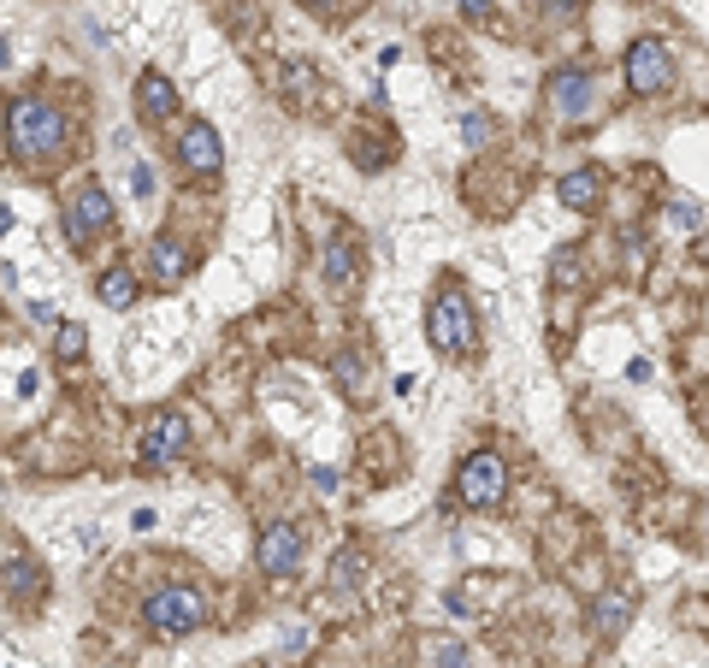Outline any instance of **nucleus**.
Instances as JSON below:
<instances>
[{
    "label": "nucleus",
    "instance_id": "1",
    "mask_svg": "<svg viewBox=\"0 0 709 668\" xmlns=\"http://www.w3.org/2000/svg\"><path fill=\"white\" fill-rule=\"evenodd\" d=\"M65 136H71V119H65L60 107L36 101V95H18V101L6 107V142H12V154H24V160L60 154Z\"/></svg>",
    "mask_w": 709,
    "mask_h": 668
},
{
    "label": "nucleus",
    "instance_id": "2",
    "mask_svg": "<svg viewBox=\"0 0 709 668\" xmlns=\"http://www.w3.org/2000/svg\"><path fill=\"white\" fill-rule=\"evenodd\" d=\"M426 337L444 349V355H467L473 343H479V326H473V308H467V296L444 284L438 296H432V308H426Z\"/></svg>",
    "mask_w": 709,
    "mask_h": 668
},
{
    "label": "nucleus",
    "instance_id": "3",
    "mask_svg": "<svg viewBox=\"0 0 709 668\" xmlns=\"http://www.w3.org/2000/svg\"><path fill=\"white\" fill-rule=\"evenodd\" d=\"M142 621L154 633H166V639H184V633H195L207 621V598L190 592V586H166V592H154V598L142 603Z\"/></svg>",
    "mask_w": 709,
    "mask_h": 668
},
{
    "label": "nucleus",
    "instance_id": "4",
    "mask_svg": "<svg viewBox=\"0 0 709 668\" xmlns=\"http://www.w3.org/2000/svg\"><path fill=\"white\" fill-rule=\"evenodd\" d=\"M503 491H509V468H503V456H497V450H479V456H467V462H461L455 497H461L467 509H491Z\"/></svg>",
    "mask_w": 709,
    "mask_h": 668
},
{
    "label": "nucleus",
    "instance_id": "5",
    "mask_svg": "<svg viewBox=\"0 0 709 668\" xmlns=\"http://www.w3.org/2000/svg\"><path fill=\"white\" fill-rule=\"evenodd\" d=\"M113 225V196L101 190V184H83L71 207H65V237L77 243V249H89V237H101Z\"/></svg>",
    "mask_w": 709,
    "mask_h": 668
},
{
    "label": "nucleus",
    "instance_id": "6",
    "mask_svg": "<svg viewBox=\"0 0 709 668\" xmlns=\"http://www.w3.org/2000/svg\"><path fill=\"white\" fill-rule=\"evenodd\" d=\"M627 83H633L639 95H662V89L674 83V54H668L656 36L633 42V48H627Z\"/></svg>",
    "mask_w": 709,
    "mask_h": 668
},
{
    "label": "nucleus",
    "instance_id": "7",
    "mask_svg": "<svg viewBox=\"0 0 709 668\" xmlns=\"http://www.w3.org/2000/svg\"><path fill=\"white\" fill-rule=\"evenodd\" d=\"M302 533L290 527V521H272L266 533H260V544H255V556H260V574H272V580H284V574H296L302 568Z\"/></svg>",
    "mask_w": 709,
    "mask_h": 668
},
{
    "label": "nucleus",
    "instance_id": "8",
    "mask_svg": "<svg viewBox=\"0 0 709 668\" xmlns=\"http://www.w3.org/2000/svg\"><path fill=\"white\" fill-rule=\"evenodd\" d=\"M550 101H556V113H562L568 125L591 119V101H597V83H591V71H580V66L550 71Z\"/></svg>",
    "mask_w": 709,
    "mask_h": 668
},
{
    "label": "nucleus",
    "instance_id": "9",
    "mask_svg": "<svg viewBox=\"0 0 709 668\" xmlns=\"http://www.w3.org/2000/svg\"><path fill=\"white\" fill-rule=\"evenodd\" d=\"M184 444H190V420H184V414L154 420V426H148V438H142V468H160V462L184 456Z\"/></svg>",
    "mask_w": 709,
    "mask_h": 668
},
{
    "label": "nucleus",
    "instance_id": "10",
    "mask_svg": "<svg viewBox=\"0 0 709 668\" xmlns=\"http://www.w3.org/2000/svg\"><path fill=\"white\" fill-rule=\"evenodd\" d=\"M178 160H184V166H190L195 178H207V172H219V160H225V148H219V131H213V125H201V119H195L190 131L178 136Z\"/></svg>",
    "mask_w": 709,
    "mask_h": 668
},
{
    "label": "nucleus",
    "instance_id": "11",
    "mask_svg": "<svg viewBox=\"0 0 709 668\" xmlns=\"http://www.w3.org/2000/svg\"><path fill=\"white\" fill-rule=\"evenodd\" d=\"M136 113H142L148 125H160V119L178 113V89H172L166 71H142V77H136Z\"/></svg>",
    "mask_w": 709,
    "mask_h": 668
},
{
    "label": "nucleus",
    "instance_id": "12",
    "mask_svg": "<svg viewBox=\"0 0 709 668\" xmlns=\"http://www.w3.org/2000/svg\"><path fill=\"white\" fill-rule=\"evenodd\" d=\"M591 621H597L603 633H621V627L633 621V603L621 598V592H603V598L591 603Z\"/></svg>",
    "mask_w": 709,
    "mask_h": 668
},
{
    "label": "nucleus",
    "instance_id": "13",
    "mask_svg": "<svg viewBox=\"0 0 709 668\" xmlns=\"http://www.w3.org/2000/svg\"><path fill=\"white\" fill-rule=\"evenodd\" d=\"M556 196L568 201V207H591V201L603 196V178H597V172H568V178L556 184Z\"/></svg>",
    "mask_w": 709,
    "mask_h": 668
},
{
    "label": "nucleus",
    "instance_id": "14",
    "mask_svg": "<svg viewBox=\"0 0 709 668\" xmlns=\"http://www.w3.org/2000/svg\"><path fill=\"white\" fill-rule=\"evenodd\" d=\"M154 272H160L166 284H178V278L190 272V255L178 249V237H160V243H154Z\"/></svg>",
    "mask_w": 709,
    "mask_h": 668
},
{
    "label": "nucleus",
    "instance_id": "15",
    "mask_svg": "<svg viewBox=\"0 0 709 668\" xmlns=\"http://www.w3.org/2000/svg\"><path fill=\"white\" fill-rule=\"evenodd\" d=\"M101 302H107V308H130V302H136V278H130L125 267L101 272Z\"/></svg>",
    "mask_w": 709,
    "mask_h": 668
},
{
    "label": "nucleus",
    "instance_id": "16",
    "mask_svg": "<svg viewBox=\"0 0 709 668\" xmlns=\"http://www.w3.org/2000/svg\"><path fill=\"white\" fill-rule=\"evenodd\" d=\"M325 278H331V290L349 284V243H325Z\"/></svg>",
    "mask_w": 709,
    "mask_h": 668
},
{
    "label": "nucleus",
    "instance_id": "17",
    "mask_svg": "<svg viewBox=\"0 0 709 668\" xmlns=\"http://www.w3.org/2000/svg\"><path fill=\"white\" fill-rule=\"evenodd\" d=\"M361 568H367V562H361V550H343V556L331 562V586H355V580H361Z\"/></svg>",
    "mask_w": 709,
    "mask_h": 668
},
{
    "label": "nucleus",
    "instance_id": "18",
    "mask_svg": "<svg viewBox=\"0 0 709 668\" xmlns=\"http://www.w3.org/2000/svg\"><path fill=\"white\" fill-rule=\"evenodd\" d=\"M337 379H343V391H361V379H367V361H361V355H343V361H337Z\"/></svg>",
    "mask_w": 709,
    "mask_h": 668
},
{
    "label": "nucleus",
    "instance_id": "19",
    "mask_svg": "<svg viewBox=\"0 0 709 668\" xmlns=\"http://www.w3.org/2000/svg\"><path fill=\"white\" fill-rule=\"evenodd\" d=\"M668 219H674V225H704V207H698V201H674Z\"/></svg>",
    "mask_w": 709,
    "mask_h": 668
},
{
    "label": "nucleus",
    "instance_id": "20",
    "mask_svg": "<svg viewBox=\"0 0 709 668\" xmlns=\"http://www.w3.org/2000/svg\"><path fill=\"white\" fill-rule=\"evenodd\" d=\"M83 337H89L83 326H65V332H60V355H65V361H77V355H83Z\"/></svg>",
    "mask_w": 709,
    "mask_h": 668
},
{
    "label": "nucleus",
    "instance_id": "21",
    "mask_svg": "<svg viewBox=\"0 0 709 668\" xmlns=\"http://www.w3.org/2000/svg\"><path fill=\"white\" fill-rule=\"evenodd\" d=\"M438 668H467V651L461 645H438Z\"/></svg>",
    "mask_w": 709,
    "mask_h": 668
},
{
    "label": "nucleus",
    "instance_id": "22",
    "mask_svg": "<svg viewBox=\"0 0 709 668\" xmlns=\"http://www.w3.org/2000/svg\"><path fill=\"white\" fill-rule=\"evenodd\" d=\"M556 284H574V249L556 255Z\"/></svg>",
    "mask_w": 709,
    "mask_h": 668
},
{
    "label": "nucleus",
    "instance_id": "23",
    "mask_svg": "<svg viewBox=\"0 0 709 668\" xmlns=\"http://www.w3.org/2000/svg\"><path fill=\"white\" fill-rule=\"evenodd\" d=\"M461 12H467L473 24H485V18H491V0H461Z\"/></svg>",
    "mask_w": 709,
    "mask_h": 668
},
{
    "label": "nucleus",
    "instance_id": "24",
    "mask_svg": "<svg viewBox=\"0 0 709 668\" xmlns=\"http://www.w3.org/2000/svg\"><path fill=\"white\" fill-rule=\"evenodd\" d=\"M130 190H136V196H148V190H154V178H148V166H136V172H130Z\"/></svg>",
    "mask_w": 709,
    "mask_h": 668
},
{
    "label": "nucleus",
    "instance_id": "25",
    "mask_svg": "<svg viewBox=\"0 0 709 668\" xmlns=\"http://www.w3.org/2000/svg\"><path fill=\"white\" fill-rule=\"evenodd\" d=\"M544 6H550L556 18H574V12H580V0H544Z\"/></svg>",
    "mask_w": 709,
    "mask_h": 668
},
{
    "label": "nucleus",
    "instance_id": "26",
    "mask_svg": "<svg viewBox=\"0 0 709 668\" xmlns=\"http://www.w3.org/2000/svg\"><path fill=\"white\" fill-rule=\"evenodd\" d=\"M308 6H314V12H337V0H308Z\"/></svg>",
    "mask_w": 709,
    "mask_h": 668
},
{
    "label": "nucleus",
    "instance_id": "27",
    "mask_svg": "<svg viewBox=\"0 0 709 668\" xmlns=\"http://www.w3.org/2000/svg\"><path fill=\"white\" fill-rule=\"evenodd\" d=\"M0 231H12V207H0Z\"/></svg>",
    "mask_w": 709,
    "mask_h": 668
},
{
    "label": "nucleus",
    "instance_id": "28",
    "mask_svg": "<svg viewBox=\"0 0 709 668\" xmlns=\"http://www.w3.org/2000/svg\"><path fill=\"white\" fill-rule=\"evenodd\" d=\"M6 60H12V48H6V42H0V66H6Z\"/></svg>",
    "mask_w": 709,
    "mask_h": 668
}]
</instances>
